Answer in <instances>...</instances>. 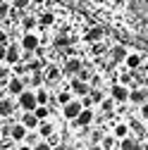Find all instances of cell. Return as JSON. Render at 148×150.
I'll list each match as a JSON object with an SVG mask.
<instances>
[{
	"label": "cell",
	"instance_id": "1",
	"mask_svg": "<svg viewBox=\"0 0 148 150\" xmlns=\"http://www.w3.org/2000/svg\"><path fill=\"white\" fill-rule=\"evenodd\" d=\"M19 107L22 110H36V107H38V98H36V93H31V91L19 93Z\"/></svg>",
	"mask_w": 148,
	"mask_h": 150
},
{
	"label": "cell",
	"instance_id": "2",
	"mask_svg": "<svg viewBox=\"0 0 148 150\" xmlns=\"http://www.w3.org/2000/svg\"><path fill=\"white\" fill-rule=\"evenodd\" d=\"M81 110H84V103H72V100L62 107V112H65L67 119H77V117L81 115Z\"/></svg>",
	"mask_w": 148,
	"mask_h": 150
},
{
	"label": "cell",
	"instance_id": "3",
	"mask_svg": "<svg viewBox=\"0 0 148 150\" xmlns=\"http://www.w3.org/2000/svg\"><path fill=\"white\" fill-rule=\"evenodd\" d=\"M22 124H24L26 129H38V126H41V119L36 117L33 110H26V115L22 117Z\"/></svg>",
	"mask_w": 148,
	"mask_h": 150
},
{
	"label": "cell",
	"instance_id": "4",
	"mask_svg": "<svg viewBox=\"0 0 148 150\" xmlns=\"http://www.w3.org/2000/svg\"><path fill=\"white\" fill-rule=\"evenodd\" d=\"M22 48H24L26 52L38 50V48H41V45H38V36H31V33H26L24 38H22Z\"/></svg>",
	"mask_w": 148,
	"mask_h": 150
},
{
	"label": "cell",
	"instance_id": "5",
	"mask_svg": "<svg viewBox=\"0 0 148 150\" xmlns=\"http://www.w3.org/2000/svg\"><path fill=\"white\" fill-rule=\"evenodd\" d=\"M112 98H115L117 103H127V100H129V91L124 88V83H115V86H112Z\"/></svg>",
	"mask_w": 148,
	"mask_h": 150
},
{
	"label": "cell",
	"instance_id": "6",
	"mask_svg": "<svg viewBox=\"0 0 148 150\" xmlns=\"http://www.w3.org/2000/svg\"><path fill=\"white\" fill-rule=\"evenodd\" d=\"M96 41H105V33L98 26H93L91 31H86V43H96Z\"/></svg>",
	"mask_w": 148,
	"mask_h": 150
},
{
	"label": "cell",
	"instance_id": "7",
	"mask_svg": "<svg viewBox=\"0 0 148 150\" xmlns=\"http://www.w3.org/2000/svg\"><path fill=\"white\" fill-rule=\"evenodd\" d=\"M10 138H12V141H24V138H26V126H24V124L12 126V129H10Z\"/></svg>",
	"mask_w": 148,
	"mask_h": 150
},
{
	"label": "cell",
	"instance_id": "8",
	"mask_svg": "<svg viewBox=\"0 0 148 150\" xmlns=\"http://www.w3.org/2000/svg\"><path fill=\"white\" fill-rule=\"evenodd\" d=\"M22 88H24V81H19V79H7V93H10V96H19Z\"/></svg>",
	"mask_w": 148,
	"mask_h": 150
},
{
	"label": "cell",
	"instance_id": "9",
	"mask_svg": "<svg viewBox=\"0 0 148 150\" xmlns=\"http://www.w3.org/2000/svg\"><path fill=\"white\" fill-rule=\"evenodd\" d=\"M124 67H129V69H139L141 67V55H127L124 57Z\"/></svg>",
	"mask_w": 148,
	"mask_h": 150
},
{
	"label": "cell",
	"instance_id": "10",
	"mask_svg": "<svg viewBox=\"0 0 148 150\" xmlns=\"http://www.w3.org/2000/svg\"><path fill=\"white\" fill-rule=\"evenodd\" d=\"M72 88H74V93H79V96H86V93L91 91V88L84 83V79H72Z\"/></svg>",
	"mask_w": 148,
	"mask_h": 150
},
{
	"label": "cell",
	"instance_id": "11",
	"mask_svg": "<svg viewBox=\"0 0 148 150\" xmlns=\"http://www.w3.org/2000/svg\"><path fill=\"white\" fill-rule=\"evenodd\" d=\"M77 122H79V126H88L91 122H93V112L91 110H81V115L77 117Z\"/></svg>",
	"mask_w": 148,
	"mask_h": 150
},
{
	"label": "cell",
	"instance_id": "12",
	"mask_svg": "<svg viewBox=\"0 0 148 150\" xmlns=\"http://www.w3.org/2000/svg\"><path fill=\"white\" fill-rule=\"evenodd\" d=\"M79 69H81V62L77 57H72V60L67 57V62H65V71L67 74H74V71H79Z\"/></svg>",
	"mask_w": 148,
	"mask_h": 150
},
{
	"label": "cell",
	"instance_id": "13",
	"mask_svg": "<svg viewBox=\"0 0 148 150\" xmlns=\"http://www.w3.org/2000/svg\"><path fill=\"white\" fill-rule=\"evenodd\" d=\"M12 107H14V103H12V100H3V103H0V117L12 115Z\"/></svg>",
	"mask_w": 148,
	"mask_h": 150
},
{
	"label": "cell",
	"instance_id": "14",
	"mask_svg": "<svg viewBox=\"0 0 148 150\" xmlns=\"http://www.w3.org/2000/svg\"><path fill=\"white\" fill-rule=\"evenodd\" d=\"M38 134H41V131H38ZM38 134H29V136L24 138V143H26V145H43V141H41Z\"/></svg>",
	"mask_w": 148,
	"mask_h": 150
},
{
	"label": "cell",
	"instance_id": "15",
	"mask_svg": "<svg viewBox=\"0 0 148 150\" xmlns=\"http://www.w3.org/2000/svg\"><path fill=\"white\" fill-rule=\"evenodd\" d=\"M7 62H19V48L17 45L7 48Z\"/></svg>",
	"mask_w": 148,
	"mask_h": 150
},
{
	"label": "cell",
	"instance_id": "16",
	"mask_svg": "<svg viewBox=\"0 0 148 150\" xmlns=\"http://www.w3.org/2000/svg\"><path fill=\"white\" fill-rule=\"evenodd\" d=\"M100 145L103 148H112V145H120V141L112 138V136H105V138H100Z\"/></svg>",
	"mask_w": 148,
	"mask_h": 150
},
{
	"label": "cell",
	"instance_id": "17",
	"mask_svg": "<svg viewBox=\"0 0 148 150\" xmlns=\"http://www.w3.org/2000/svg\"><path fill=\"white\" fill-rule=\"evenodd\" d=\"M33 112H36V117H38L41 122H43V119H48V107H46V105H38Z\"/></svg>",
	"mask_w": 148,
	"mask_h": 150
},
{
	"label": "cell",
	"instance_id": "18",
	"mask_svg": "<svg viewBox=\"0 0 148 150\" xmlns=\"http://www.w3.org/2000/svg\"><path fill=\"white\" fill-rule=\"evenodd\" d=\"M58 103H60V105H67V103H69V91H65V88L58 91Z\"/></svg>",
	"mask_w": 148,
	"mask_h": 150
},
{
	"label": "cell",
	"instance_id": "19",
	"mask_svg": "<svg viewBox=\"0 0 148 150\" xmlns=\"http://www.w3.org/2000/svg\"><path fill=\"white\" fill-rule=\"evenodd\" d=\"M127 131H129V126H127V124H115V136H117V138H124Z\"/></svg>",
	"mask_w": 148,
	"mask_h": 150
},
{
	"label": "cell",
	"instance_id": "20",
	"mask_svg": "<svg viewBox=\"0 0 148 150\" xmlns=\"http://www.w3.org/2000/svg\"><path fill=\"white\" fill-rule=\"evenodd\" d=\"M91 76H93V69H91V67H81V69H79V79L86 81V79H91Z\"/></svg>",
	"mask_w": 148,
	"mask_h": 150
},
{
	"label": "cell",
	"instance_id": "21",
	"mask_svg": "<svg viewBox=\"0 0 148 150\" xmlns=\"http://www.w3.org/2000/svg\"><path fill=\"white\" fill-rule=\"evenodd\" d=\"M36 98H38V105H46L48 103V91L38 88V91H36Z\"/></svg>",
	"mask_w": 148,
	"mask_h": 150
},
{
	"label": "cell",
	"instance_id": "22",
	"mask_svg": "<svg viewBox=\"0 0 148 150\" xmlns=\"http://www.w3.org/2000/svg\"><path fill=\"white\" fill-rule=\"evenodd\" d=\"M134 145H139L136 138H122L120 141V148H134Z\"/></svg>",
	"mask_w": 148,
	"mask_h": 150
},
{
	"label": "cell",
	"instance_id": "23",
	"mask_svg": "<svg viewBox=\"0 0 148 150\" xmlns=\"http://www.w3.org/2000/svg\"><path fill=\"white\" fill-rule=\"evenodd\" d=\"M12 5H14V10H24L31 5V0H12Z\"/></svg>",
	"mask_w": 148,
	"mask_h": 150
},
{
	"label": "cell",
	"instance_id": "24",
	"mask_svg": "<svg viewBox=\"0 0 148 150\" xmlns=\"http://www.w3.org/2000/svg\"><path fill=\"white\" fill-rule=\"evenodd\" d=\"M22 24H24V29H31V26L36 24V19H31V17H24V22H22Z\"/></svg>",
	"mask_w": 148,
	"mask_h": 150
},
{
	"label": "cell",
	"instance_id": "25",
	"mask_svg": "<svg viewBox=\"0 0 148 150\" xmlns=\"http://www.w3.org/2000/svg\"><path fill=\"white\" fill-rule=\"evenodd\" d=\"M7 76H10V69L7 67H0V81H5Z\"/></svg>",
	"mask_w": 148,
	"mask_h": 150
},
{
	"label": "cell",
	"instance_id": "26",
	"mask_svg": "<svg viewBox=\"0 0 148 150\" xmlns=\"http://www.w3.org/2000/svg\"><path fill=\"white\" fill-rule=\"evenodd\" d=\"M139 110H141V117H146V119H148V103H143Z\"/></svg>",
	"mask_w": 148,
	"mask_h": 150
},
{
	"label": "cell",
	"instance_id": "27",
	"mask_svg": "<svg viewBox=\"0 0 148 150\" xmlns=\"http://www.w3.org/2000/svg\"><path fill=\"white\" fill-rule=\"evenodd\" d=\"M3 57H7V50H5L3 45H0V60H3Z\"/></svg>",
	"mask_w": 148,
	"mask_h": 150
},
{
	"label": "cell",
	"instance_id": "28",
	"mask_svg": "<svg viewBox=\"0 0 148 150\" xmlns=\"http://www.w3.org/2000/svg\"><path fill=\"white\" fill-rule=\"evenodd\" d=\"M46 3V0H33V5H43Z\"/></svg>",
	"mask_w": 148,
	"mask_h": 150
},
{
	"label": "cell",
	"instance_id": "29",
	"mask_svg": "<svg viewBox=\"0 0 148 150\" xmlns=\"http://www.w3.org/2000/svg\"><path fill=\"white\" fill-rule=\"evenodd\" d=\"M5 41V31H0V43H3Z\"/></svg>",
	"mask_w": 148,
	"mask_h": 150
},
{
	"label": "cell",
	"instance_id": "30",
	"mask_svg": "<svg viewBox=\"0 0 148 150\" xmlns=\"http://www.w3.org/2000/svg\"><path fill=\"white\" fill-rule=\"evenodd\" d=\"M0 3H3V0H0Z\"/></svg>",
	"mask_w": 148,
	"mask_h": 150
}]
</instances>
